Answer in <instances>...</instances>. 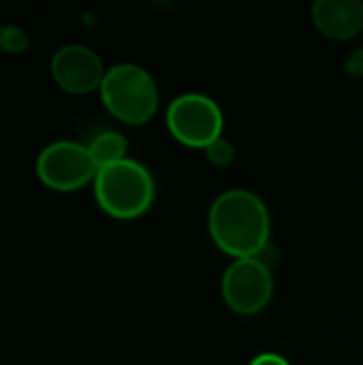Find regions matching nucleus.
Here are the masks:
<instances>
[{
	"label": "nucleus",
	"mask_w": 363,
	"mask_h": 365,
	"mask_svg": "<svg viewBox=\"0 0 363 365\" xmlns=\"http://www.w3.org/2000/svg\"><path fill=\"white\" fill-rule=\"evenodd\" d=\"M208 227L218 248L237 259H250L270 244V212L261 197L246 188L218 195L210 207Z\"/></svg>",
	"instance_id": "1"
},
{
	"label": "nucleus",
	"mask_w": 363,
	"mask_h": 365,
	"mask_svg": "<svg viewBox=\"0 0 363 365\" xmlns=\"http://www.w3.org/2000/svg\"><path fill=\"white\" fill-rule=\"evenodd\" d=\"M98 205L116 218H137L150 210L156 184L145 165L133 158L101 167L94 178Z\"/></svg>",
	"instance_id": "2"
},
{
	"label": "nucleus",
	"mask_w": 363,
	"mask_h": 365,
	"mask_svg": "<svg viewBox=\"0 0 363 365\" xmlns=\"http://www.w3.org/2000/svg\"><path fill=\"white\" fill-rule=\"evenodd\" d=\"M98 90L109 113L126 124H143L158 109V86L139 64L122 62L107 68Z\"/></svg>",
	"instance_id": "3"
},
{
	"label": "nucleus",
	"mask_w": 363,
	"mask_h": 365,
	"mask_svg": "<svg viewBox=\"0 0 363 365\" xmlns=\"http://www.w3.org/2000/svg\"><path fill=\"white\" fill-rule=\"evenodd\" d=\"M98 167L88 150V145L60 139L45 145L36 158V175L39 180L60 192H71L83 188L90 180H94Z\"/></svg>",
	"instance_id": "4"
},
{
	"label": "nucleus",
	"mask_w": 363,
	"mask_h": 365,
	"mask_svg": "<svg viewBox=\"0 0 363 365\" xmlns=\"http://www.w3.org/2000/svg\"><path fill=\"white\" fill-rule=\"evenodd\" d=\"M167 126L182 143L208 148L212 141L223 137L225 118L214 98L188 92L171 101L167 109Z\"/></svg>",
	"instance_id": "5"
},
{
	"label": "nucleus",
	"mask_w": 363,
	"mask_h": 365,
	"mask_svg": "<svg viewBox=\"0 0 363 365\" xmlns=\"http://www.w3.org/2000/svg\"><path fill=\"white\" fill-rule=\"evenodd\" d=\"M274 295L272 269L257 259H235L223 276V297L237 314L261 312Z\"/></svg>",
	"instance_id": "6"
},
{
	"label": "nucleus",
	"mask_w": 363,
	"mask_h": 365,
	"mask_svg": "<svg viewBox=\"0 0 363 365\" xmlns=\"http://www.w3.org/2000/svg\"><path fill=\"white\" fill-rule=\"evenodd\" d=\"M49 68L56 83L73 94H86L101 88L103 77L107 73L98 53L79 43L62 45L51 56Z\"/></svg>",
	"instance_id": "7"
},
{
	"label": "nucleus",
	"mask_w": 363,
	"mask_h": 365,
	"mask_svg": "<svg viewBox=\"0 0 363 365\" xmlns=\"http://www.w3.org/2000/svg\"><path fill=\"white\" fill-rule=\"evenodd\" d=\"M312 21L327 36L349 41L363 30V2L359 0H317Z\"/></svg>",
	"instance_id": "8"
},
{
	"label": "nucleus",
	"mask_w": 363,
	"mask_h": 365,
	"mask_svg": "<svg viewBox=\"0 0 363 365\" xmlns=\"http://www.w3.org/2000/svg\"><path fill=\"white\" fill-rule=\"evenodd\" d=\"M88 150L96 167L101 169V167H107L126 158V139L116 130H103L92 137V141L88 143Z\"/></svg>",
	"instance_id": "9"
},
{
	"label": "nucleus",
	"mask_w": 363,
	"mask_h": 365,
	"mask_svg": "<svg viewBox=\"0 0 363 365\" xmlns=\"http://www.w3.org/2000/svg\"><path fill=\"white\" fill-rule=\"evenodd\" d=\"M28 45H30V38L19 26H2L0 28V47L6 53H19Z\"/></svg>",
	"instance_id": "10"
},
{
	"label": "nucleus",
	"mask_w": 363,
	"mask_h": 365,
	"mask_svg": "<svg viewBox=\"0 0 363 365\" xmlns=\"http://www.w3.org/2000/svg\"><path fill=\"white\" fill-rule=\"evenodd\" d=\"M205 152H208L210 163H214L216 167H227V165L233 160V156H235L233 145H231L225 137H218L216 141H212V143L205 148Z\"/></svg>",
	"instance_id": "11"
},
{
	"label": "nucleus",
	"mask_w": 363,
	"mask_h": 365,
	"mask_svg": "<svg viewBox=\"0 0 363 365\" xmlns=\"http://www.w3.org/2000/svg\"><path fill=\"white\" fill-rule=\"evenodd\" d=\"M248 365H291L285 357L276 355V353H263V355H257Z\"/></svg>",
	"instance_id": "12"
},
{
	"label": "nucleus",
	"mask_w": 363,
	"mask_h": 365,
	"mask_svg": "<svg viewBox=\"0 0 363 365\" xmlns=\"http://www.w3.org/2000/svg\"><path fill=\"white\" fill-rule=\"evenodd\" d=\"M347 71L351 75H363V49H355L347 60Z\"/></svg>",
	"instance_id": "13"
}]
</instances>
